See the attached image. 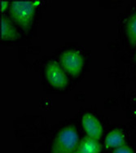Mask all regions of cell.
<instances>
[{
	"instance_id": "9",
	"label": "cell",
	"mask_w": 136,
	"mask_h": 153,
	"mask_svg": "<svg viewBox=\"0 0 136 153\" xmlns=\"http://www.w3.org/2000/svg\"><path fill=\"white\" fill-rule=\"evenodd\" d=\"M125 31L128 42L131 47L136 46V12L130 16L126 21Z\"/></svg>"
},
{
	"instance_id": "5",
	"label": "cell",
	"mask_w": 136,
	"mask_h": 153,
	"mask_svg": "<svg viewBox=\"0 0 136 153\" xmlns=\"http://www.w3.org/2000/svg\"><path fill=\"white\" fill-rule=\"evenodd\" d=\"M82 125L87 136L100 140L103 135V127L100 121L92 113H86L82 119Z\"/></svg>"
},
{
	"instance_id": "3",
	"label": "cell",
	"mask_w": 136,
	"mask_h": 153,
	"mask_svg": "<svg viewBox=\"0 0 136 153\" xmlns=\"http://www.w3.org/2000/svg\"><path fill=\"white\" fill-rule=\"evenodd\" d=\"M59 64L66 74L77 77L84 66V57L78 51L66 50L59 56Z\"/></svg>"
},
{
	"instance_id": "8",
	"label": "cell",
	"mask_w": 136,
	"mask_h": 153,
	"mask_svg": "<svg viewBox=\"0 0 136 153\" xmlns=\"http://www.w3.org/2000/svg\"><path fill=\"white\" fill-rule=\"evenodd\" d=\"M126 144L125 135L122 130L114 129L111 130L104 140V145L107 148H117Z\"/></svg>"
},
{
	"instance_id": "1",
	"label": "cell",
	"mask_w": 136,
	"mask_h": 153,
	"mask_svg": "<svg viewBox=\"0 0 136 153\" xmlns=\"http://www.w3.org/2000/svg\"><path fill=\"white\" fill-rule=\"evenodd\" d=\"M37 4L28 1H13L10 5L9 15L14 23L25 33L30 31L35 15Z\"/></svg>"
},
{
	"instance_id": "6",
	"label": "cell",
	"mask_w": 136,
	"mask_h": 153,
	"mask_svg": "<svg viewBox=\"0 0 136 153\" xmlns=\"http://www.w3.org/2000/svg\"><path fill=\"white\" fill-rule=\"evenodd\" d=\"M1 24V40L13 41L21 38L20 33L14 25V22L5 16H2L0 19Z\"/></svg>"
},
{
	"instance_id": "2",
	"label": "cell",
	"mask_w": 136,
	"mask_h": 153,
	"mask_svg": "<svg viewBox=\"0 0 136 153\" xmlns=\"http://www.w3.org/2000/svg\"><path fill=\"white\" fill-rule=\"evenodd\" d=\"M78 143V136L74 126L64 127L54 139L51 153L76 152Z\"/></svg>"
},
{
	"instance_id": "12",
	"label": "cell",
	"mask_w": 136,
	"mask_h": 153,
	"mask_svg": "<svg viewBox=\"0 0 136 153\" xmlns=\"http://www.w3.org/2000/svg\"><path fill=\"white\" fill-rule=\"evenodd\" d=\"M135 59H136V52H135Z\"/></svg>"
},
{
	"instance_id": "13",
	"label": "cell",
	"mask_w": 136,
	"mask_h": 153,
	"mask_svg": "<svg viewBox=\"0 0 136 153\" xmlns=\"http://www.w3.org/2000/svg\"><path fill=\"white\" fill-rule=\"evenodd\" d=\"M74 153H77V152H74Z\"/></svg>"
},
{
	"instance_id": "4",
	"label": "cell",
	"mask_w": 136,
	"mask_h": 153,
	"mask_svg": "<svg viewBox=\"0 0 136 153\" xmlns=\"http://www.w3.org/2000/svg\"><path fill=\"white\" fill-rule=\"evenodd\" d=\"M45 76L48 83L54 88L63 90L68 85L67 74L61 68L59 63L53 60L49 61L46 65Z\"/></svg>"
},
{
	"instance_id": "11",
	"label": "cell",
	"mask_w": 136,
	"mask_h": 153,
	"mask_svg": "<svg viewBox=\"0 0 136 153\" xmlns=\"http://www.w3.org/2000/svg\"><path fill=\"white\" fill-rule=\"evenodd\" d=\"M8 7V2L7 1H1V12L3 13L5 12Z\"/></svg>"
},
{
	"instance_id": "10",
	"label": "cell",
	"mask_w": 136,
	"mask_h": 153,
	"mask_svg": "<svg viewBox=\"0 0 136 153\" xmlns=\"http://www.w3.org/2000/svg\"><path fill=\"white\" fill-rule=\"evenodd\" d=\"M112 153H135V152H134V151L132 150L129 146L125 144L123 145V146H121V147L114 148L113 151L112 152Z\"/></svg>"
},
{
	"instance_id": "7",
	"label": "cell",
	"mask_w": 136,
	"mask_h": 153,
	"mask_svg": "<svg viewBox=\"0 0 136 153\" xmlns=\"http://www.w3.org/2000/svg\"><path fill=\"white\" fill-rule=\"evenodd\" d=\"M102 145L99 140L86 136L78 143L77 153H100Z\"/></svg>"
}]
</instances>
